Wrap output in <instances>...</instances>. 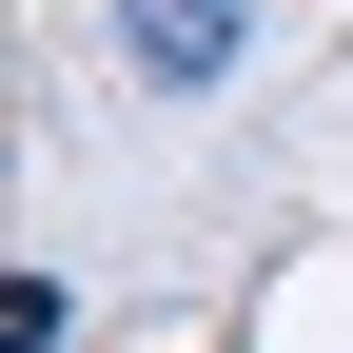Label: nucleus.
<instances>
[{
    "label": "nucleus",
    "instance_id": "1",
    "mask_svg": "<svg viewBox=\"0 0 353 353\" xmlns=\"http://www.w3.org/2000/svg\"><path fill=\"white\" fill-rule=\"evenodd\" d=\"M236 59H255V0H118V79L157 99H216Z\"/></svg>",
    "mask_w": 353,
    "mask_h": 353
}]
</instances>
